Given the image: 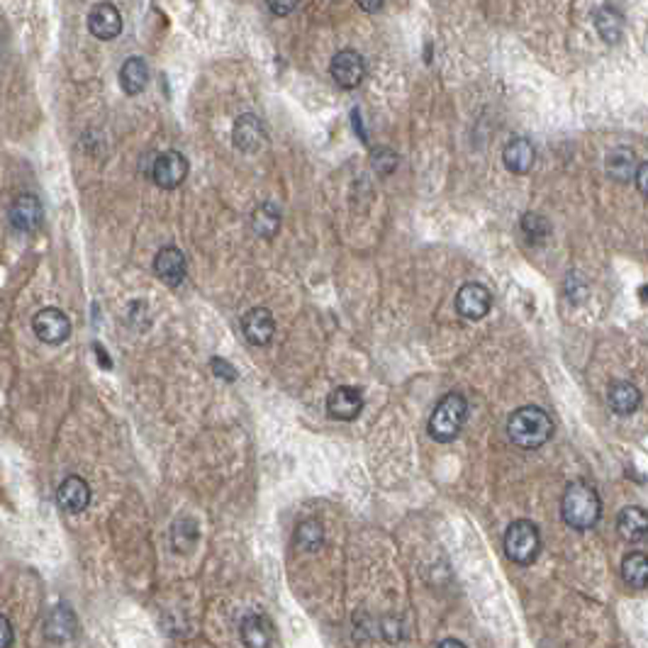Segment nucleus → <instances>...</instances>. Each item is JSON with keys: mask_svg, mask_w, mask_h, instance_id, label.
Here are the masks:
<instances>
[{"mask_svg": "<svg viewBox=\"0 0 648 648\" xmlns=\"http://www.w3.org/2000/svg\"><path fill=\"white\" fill-rule=\"evenodd\" d=\"M622 580L634 590L648 588V556L643 551H632L622 561Z\"/></svg>", "mask_w": 648, "mask_h": 648, "instance_id": "23", "label": "nucleus"}, {"mask_svg": "<svg viewBox=\"0 0 648 648\" xmlns=\"http://www.w3.org/2000/svg\"><path fill=\"white\" fill-rule=\"evenodd\" d=\"M507 434L515 446L532 452V449H539L549 442L551 434H553V422L542 407L526 405V407L512 412V417L507 422Z\"/></svg>", "mask_w": 648, "mask_h": 648, "instance_id": "2", "label": "nucleus"}, {"mask_svg": "<svg viewBox=\"0 0 648 648\" xmlns=\"http://www.w3.org/2000/svg\"><path fill=\"white\" fill-rule=\"evenodd\" d=\"M542 551V534L539 526L529 519H517L505 532V553L517 566H532Z\"/></svg>", "mask_w": 648, "mask_h": 648, "instance_id": "4", "label": "nucleus"}, {"mask_svg": "<svg viewBox=\"0 0 648 648\" xmlns=\"http://www.w3.org/2000/svg\"><path fill=\"white\" fill-rule=\"evenodd\" d=\"M436 648H466V643L459 639H443L436 643Z\"/></svg>", "mask_w": 648, "mask_h": 648, "instance_id": "34", "label": "nucleus"}, {"mask_svg": "<svg viewBox=\"0 0 648 648\" xmlns=\"http://www.w3.org/2000/svg\"><path fill=\"white\" fill-rule=\"evenodd\" d=\"M607 402H609V410L615 412V415H619V417L634 415L641 405L639 388L634 386V383H629V380H619V383H615V386L609 388Z\"/></svg>", "mask_w": 648, "mask_h": 648, "instance_id": "21", "label": "nucleus"}, {"mask_svg": "<svg viewBox=\"0 0 648 648\" xmlns=\"http://www.w3.org/2000/svg\"><path fill=\"white\" fill-rule=\"evenodd\" d=\"M273 332H276V320L266 307H251V310L242 317V334L249 344L266 346L271 344Z\"/></svg>", "mask_w": 648, "mask_h": 648, "instance_id": "14", "label": "nucleus"}, {"mask_svg": "<svg viewBox=\"0 0 648 648\" xmlns=\"http://www.w3.org/2000/svg\"><path fill=\"white\" fill-rule=\"evenodd\" d=\"M297 8V3H269V10H271L273 15H290L293 10Z\"/></svg>", "mask_w": 648, "mask_h": 648, "instance_id": "33", "label": "nucleus"}, {"mask_svg": "<svg viewBox=\"0 0 648 648\" xmlns=\"http://www.w3.org/2000/svg\"><path fill=\"white\" fill-rule=\"evenodd\" d=\"M363 393L359 388L339 386L327 397V415L337 422H351L361 415Z\"/></svg>", "mask_w": 648, "mask_h": 648, "instance_id": "9", "label": "nucleus"}, {"mask_svg": "<svg viewBox=\"0 0 648 648\" xmlns=\"http://www.w3.org/2000/svg\"><path fill=\"white\" fill-rule=\"evenodd\" d=\"M359 8L369 10V13H376V10L383 8V3H359Z\"/></svg>", "mask_w": 648, "mask_h": 648, "instance_id": "36", "label": "nucleus"}, {"mask_svg": "<svg viewBox=\"0 0 648 648\" xmlns=\"http://www.w3.org/2000/svg\"><path fill=\"white\" fill-rule=\"evenodd\" d=\"M370 164L376 169L380 176H388V173L395 171V166H397V154L390 151V149H376L373 156H370Z\"/></svg>", "mask_w": 648, "mask_h": 648, "instance_id": "29", "label": "nucleus"}, {"mask_svg": "<svg viewBox=\"0 0 648 648\" xmlns=\"http://www.w3.org/2000/svg\"><path fill=\"white\" fill-rule=\"evenodd\" d=\"M232 140L237 144V149H242L244 154H256L266 147V130H263V123L251 113H244V115L237 117L234 123V130H232Z\"/></svg>", "mask_w": 648, "mask_h": 648, "instance_id": "11", "label": "nucleus"}, {"mask_svg": "<svg viewBox=\"0 0 648 648\" xmlns=\"http://www.w3.org/2000/svg\"><path fill=\"white\" fill-rule=\"evenodd\" d=\"M59 507L68 515H78L91 505V485L86 483L81 476H68L61 480L57 490Z\"/></svg>", "mask_w": 648, "mask_h": 648, "instance_id": "16", "label": "nucleus"}, {"mask_svg": "<svg viewBox=\"0 0 648 648\" xmlns=\"http://www.w3.org/2000/svg\"><path fill=\"white\" fill-rule=\"evenodd\" d=\"M490 305H493L490 290L480 283H466L456 293V310L466 320H483L490 312Z\"/></svg>", "mask_w": 648, "mask_h": 648, "instance_id": "10", "label": "nucleus"}, {"mask_svg": "<svg viewBox=\"0 0 648 648\" xmlns=\"http://www.w3.org/2000/svg\"><path fill=\"white\" fill-rule=\"evenodd\" d=\"M210 369H213L214 376H220L222 380H227V383L237 380V370H234V366L224 361V359H220V356L210 359Z\"/></svg>", "mask_w": 648, "mask_h": 648, "instance_id": "30", "label": "nucleus"}, {"mask_svg": "<svg viewBox=\"0 0 648 648\" xmlns=\"http://www.w3.org/2000/svg\"><path fill=\"white\" fill-rule=\"evenodd\" d=\"M120 86L127 96H140L149 86V66L144 59L130 57L120 68Z\"/></svg>", "mask_w": 648, "mask_h": 648, "instance_id": "22", "label": "nucleus"}, {"mask_svg": "<svg viewBox=\"0 0 648 648\" xmlns=\"http://www.w3.org/2000/svg\"><path fill=\"white\" fill-rule=\"evenodd\" d=\"M190 164L188 159L181 151H164L156 156L154 166H151V181L164 190L178 188L186 178H188Z\"/></svg>", "mask_w": 648, "mask_h": 648, "instance_id": "5", "label": "nucleus"}, {"mask_svg": "<svg viewBox=\"0 0 648 648\" xmlns=\"http://www.w3.org/2000/svg\"><path fill=\"white\" fill-rule=\"evenodd\" d=\"M197 536H200V529L193 517H178L171 525V546L176 553H190L196 549Z\"/></svg>", "mask_w": 648, "mask_h": 648, "instance_id": "25", "label": "nucleus"}, {"mask_svg": "<svg viewBox=\"0 0 648 648\" xmlns=\"http://www.w3.org/2000/svg\"><path fill=\"white\" fill-rule=\"evenodd\" d=\"M93 351L98 353V359H100V361H103V369L110 370V359H107V353L103 351V346H100V344H93Z\"/></svg>", "mask_w": 648, "mask_h": 648, "instance_id": "35", "label": "nucleus"}, {"mask_svg": "<svg viewBox=\"0 0 648 648\" xmlns=\"http://www.w3.org/2000/svg\"><path fill=\"white\" fill-rule=\"evenodd\" d=\"M10 224L15 227L17 232H34L41 227V220H44V207H41L40 197L32 196V193H25V196H17L10 205Z\"/></svg>", "mask_w": 648, "mask_h": 648, "instance_id": "12", "label": "nucleus"}, {"mask_svg": "<svg viewBox=\"0 0 648 648\" xmlns=\"http://www.w3.org/2000/svg\"><path fill=\"white\" fill-rule=\"evenodd\" d=\"M251 230L261 239L276 237V232L280 230V210L273 203H261L251 213Z\"/></svg>", "mask_w": 648, "mask_h": 648, "instance_id": "26", "label": "nucleus"}, {"mask_svg": "<svg viewBox=\"0 0 648 648\" xmlns=\"http://www.w3.org/2000/svg\"><path fill=\"white\" fill-rule=\"evenodd\" d=\"M186 271H188V263H186V256L178 247H164L154 256L156 278L164 280L166 286H181Z\"/></svg>", "mask_w": 648, "mask_h": 648, "instance_id": "15", "label": "nucleus"}, {"mask_svg": "<svg viewBox=\"0 0 648 648\" xmlns=\"http://www.w3.org/2000/svg\"><path fill=\"white\" fill-rule=\"evenodd\" d=\"M634 183H636V188H639L641 196L648 197V161L646 164H639V171H636V178H634Z\"/></svg>", "mask_w": 648, "mask_h": 648, "instance_id": "32", "label": "nucleus"}, {"mask_svg": "<svg viewBox=\"0 0 648 648\" xmlns=\"http://www.w3.org/2000/svg\"><path fill=\"white\" fill-rule=\"evenodd\" d=\"M32 329L44 344H64L71 337V320L59 307H44L32 317Z\"/></svg>", "mask_w": 648, "mask_h": 648, "instance_id": "6", "label": "nucleus"}, {"mask_svg": "<svg viewBox=\"0 0 648 648\" xmlns=\"http://www.w3.org/2000/svg\"><path fill=\"white\" fill-rule=\"evenodd\" d=\"M616 532L624 542L639 543L648 536V512L643 507H624L616 517Z\"/></svg>", "mask_w": 648, "mask_h": 648, "instance_id": "17", "label": "nucleus"}, {"mask_svg": "<svg viewBox=\"0 0 648 648\" xmlns=\"http://www.w3.org/2000/svg\"><path fill=\"white\" fill-rule=\"evenodd\" d=\"M522 232L529 237L532 244H542L543 239L551 234V224L539 213H526L522 217Z\"/></svg>", "mask_w": 648, "mask_h": 648, "instance_id": "28", "label": "nucleus"}, {"mask_svg": "<svg viewBox=\"0 0 648 648\" xmlns=\"http://www.w3.org/2000/svg\"><path fill=\"white\" fill-rule=\"evenodd\" d=\"M324 543V529L317 519H305L296 529V546L300 551H317Z\"/></svg>", "mask_w": 648, "mask_h": 648, "instance_id": "27", "label": "nucleus"}, {"mask_svg": "<svg viewBox=\"0 0 648 648\" xmlns=\"http://www.w3.org/2000/svg\"><path fill=\"white\" fill-rule=\"evenodd\" d=\"M15 641V632H13V624L5 615H0V648H10Z\"/></svg>", "mask_w": 648, "mask_h": 648, "instance_id": "31", "label": "nucleus"}, {"mask_svg": "<svg viewBox=\"0 0 648 648\" xmlns=\"http://www.w3.org/2000/svg\"><path fill=\"white\" fill-rule=\"evenodd\" d=\"M76 632H78V619H76L74 609L68 605H54L44 619V639L51 643H66L74 639Z\"/></svg>", "mask_w": 648, "mask_h": 648, "instance_id": "13", "label": "nucleus"}, {"mask_svg": "<svg viewBox=\"0 0 648 648\" xmlns=\"http://www.w3.org/2000/svg\"><path fill=\"white\" fill-rule=\"evenodd\" d=\"M329 74L334 78L339 88L351 91L356 86H361L363 76H366V64L363 57L356 50H342L334 54L332 64H329Z\"/></svg>", "mask_w": 648, "mask_h": 648, "instance_id": "7", "label": "nucleus"}, {"mask_svg": "<svg viewBox=\"0 0 648 648\" xmlns=\"http://www.w3.org/2000/svg\"><path fill=\"white\" fill-rule=\"evenodd\" d=\"M502 161H505V169L512 173H529L532 171L534 161H536V151H534L532 141L525 140V137H517L512 140L502 151Z\"/></svg>", "mask_w": 648, "mask_h": 648, "instance_id": "19", "label": "nucleus"}, {"mask_svg": "<svg viewBox=\"0 0 648 648\" xmlns=\"http://www.w3.org/2000/svg\"><path fill=\"white\" fill-rule=\"evenodd\" d=\"M239 636L247 648H269L273 643V626L269 616L247 615L239 624Z\"/></svg>", "mask_w": 648, "mask_h": 648, "instance_id": "18", "label": "nucleus"}, {"mask_svg": "<svg viewBox=\"0 0 648 648\" xmlns=\"http://www.w3.org/2000/svg\"><path fill=\"white\" fill-rule=\"evenodd\" d=\"M595 27H598L599 37L609 44H616L624 34V17L615 5H602L595 13Z\"/></svg>", "mask_w": 648, "mask_h": 648, "instance_id": "24", "label": "nucleus"}, {"mask_svg": "<svg viewBox=\"0 0 648 648\" xmlns=\"http://www.w3.org/2000/svg\"><path fill=\"white\" fill-rule=\"evenodd\" d=\"M561 517L575 532H590L602 517V500L588 483H570L561 500Z\"/></svg>", "mask_w": 648, "mask_h": 648, "instance_id": "1", "label": "nucleus"}, {"mask_svg": "<svg viewBox=\"0 0 648 648\" xmlns=\"http://www.w3.org/2000/svg\"><path fill=\"white\" fill-rule=\"evenodd\" d=\"M88 32L100 41L117 40L123 34V15L113 3H98L88 13Z\"/></svg>", "mask_w": 648, "mask_h": 648, "instance_id": "8", "label": "nucleus"}, {"mask_svg": "<svg viewBox=\"0 0 648 648\" xmlns=\"http://www.w3.org/2000/svg\"><path fill=\"white\" fill-rule=\"evenodd\" d=\"M607 173L609 178H615L619 183H629L636 178V171H639V161H636V154L634 149L629 147H616L607 154Z\"/></svg>", "mask_w": 648, "mask_h": 648, "instance_id": "20", "label": "nucleus"}, {"mask_svg": "<svg viewBox=\"0 0 648 648\" xmlns=\"http://www.w3.org/2000/svg\"><path fill=\"white\" fill-rule=\"evenodd\" d=\"M468 417V402L461 393L443 395L436 402L434 412L429 417V436L439 443L453 442L463 429V422Z\"/></svg>", "mask_w": 648, "mask_h": 648, "instance_id": "3", "label": "nucleus"}]
</instances>
